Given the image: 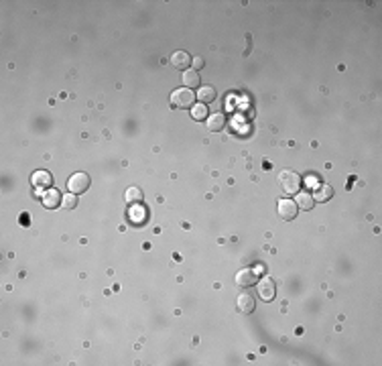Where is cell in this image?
Wrapping results in <instances>:
<instances>
[{"label":"cell","mask_w":382,"mask_h":366,"mask_svg":"<svg viewBox=\"0 0 382 366\" xmlns=\"http://www.w3.org/2000/svg\"><path fill=\"white\" fill-rule=\"evenodd\" d=\"M279 183H281V188H283L285 194L293 196V194H299L303 179H301V175L295 173V171H283V173L279 175Z\"/></svg>","instance_id":"cell-1"},{"label":"cell","mask_w":382,"mask_h":366,"mask_svg":"<svg viewBox=\"0 0 382 366\" xmlns=\"http://www.w3.org/2000/svg\"><path fill=\"white\" fill-rule=\"evenodd\" d=\"M90 183H92V179H90V175H88V173H84V171H78V173H73V175L69 177V181H67L69 194H75V196H80V194L88 192V190H90Z\"/></svg>","instance_id":"cell-2"},{"label":"cell","mask_w":382,"mask_h":366,"mask_svg":"<svg viewBox=\"0 0 382 366\" xmlns=\"http://www.w3.org/2000/svg\"><path fill=\"white\" fill-rule=\"evenodd\" d=\"M194 102H196V94L194 90H189V88H177L173 94H171V104L175 108H194Z\"/></svg>","instance_id":"cell-3"},{"label":"cell","mask_w":382,"mask_h":366,"mask_svg":"<svg viewBox=\"0 0 382 366\" xmlns=\"http://www.w3.org/2000/svg\"><path fill=\"white\" fill-rule=\"evenodd\" d=\"M256 289H258V297H260L262 301H273L275 295H277L275 281H271V279H260L258 285H256Z\"/></svg>","instance_id":"cell-4"},{"label":"cell","mask_w":382,"mask_h":366,"mask_svg":"<svg viewBox=\"0 0 382 366\" xmlns=\"http://www.w3.org/2000/svg\"><path fill=\"white\" fill-rule=\"evenodd\" d=\"M31 183H33L37 190H49L51 183H53V177H51L49 171L39 169V171H35V173L31 175Z\"/></svg>","instance_id":"cell-5"},{"label":"cell","mask_w":382,"mask_h":366,"mask_svg":"<svg viewBox=\"0 0 382 366\" xmlns=\"http://www.w3.org/2000/svg\"><path fill=\"white\" fill-rule=\"evenodd\" d=\"M41 202H43V206H45L47 210H55V208H59V206L63 204V196H61L57 190H51V188H49V190H45Z\"/></svg>","instance_id":"cell-6"},{"label":"cell","mask_w":382,"mask_h":366,"mask_svg":"<svg viewBox=\"0 0 382 366\" xmlns=\"http://www.w3.org/2000/svg\"><path fill=\"white\" fill-rule=\"evenodd\" d=\"M297 212H299V208H297L295 200H281L279 202V216L283 220H293L297 216Z\"/></svg>","instance_id":"cell-7"},{"label":"cell","mask_w":382,"mask_h":366,"mask_svg":"<svg viewBox=\"0 0 382 366\" xmlns=\"http://www.w3.org/2000/svg\"><path fill=\"white\" fill-rule=\"evenodd\" d=\"M256 281H258V277H256V271H252V269H242L236 273V283L240 287H252V285H256Z\"/></svg>","instance_id":"cell-8"},{"label":"cell","mask_w":382,"mask_h":366,"mask_svg":"<svg viewBox=\"0 0 382 366\" xmlns=\"http://www.w3.org/2000/svg\"><path fill=\"white\" fill-rule=\"evenodd\" d=\"M236 305L240 309V313H252L254 311V297L250 295V293H240V295L236 297Z\"/></svg>","instance_id":"cell-9"},{"label":"cell","mask_w":382,"mask_h":366,"mask_svg":"<svg viewBox=\"0 0 382 366\" xmlns=\"http://www.w3.org/2000/svg\"><path fill=\"white\" fill-rule=\"evenodd\" d=\"M206 124H208V130H212V132H220V130H224V126H226V116H224L222 112L210 114L208 120H206Z\"/></svg>","instance_id":"cell-10"},{"label":"cell","mask_w":382,"mask_h":366,"mask_svg":"<svg viewBox=\"0 0 382 366\" xmlns=\"http://www.w3.org/2000/svg\"><path fill=\"white\" fill-rule=\"evenodd\" d=\"M171 63L175 65V69H185L187 71V67L191 65V57H189L187 51H175L171 55Z\"/></svg>","instance_id":"cell-11"},{"label":"cell","mask_w":382,"mask_h":366,"mask_svg":"<svg viewBox=\"0 0 382 366\" xmlns=\"http://www.w3.org/2000/svg\"><path fill=\"white\" fill-rule=\"evenodd\" d=\"M128 216H130V220H132L134 224H144V222H146V210H144L142 204H134V206H130Z\"/></svg>","instance_id":"cell-12"},{"label":"cell","mask_w":382,"mask_h":366,"mask_svg":"<svg viewBox=\"0 0 382 366\" xmlns=\"http://www.w3.org/2000/svg\"><path fill=\"white\" fill-rule=\"evenodd\" d=\"M200 84H202V80H200V73H198L196 69H187V71H183V86H185V88L194 90V88H198Z\"/></svg>","instance_id":"cell-13"},{"label":"cell","mask_w":382,"mask_h":366,"mask_svg":"<svg viewBox=\"0 0 382 366\" xmlns=\"http://www.w3.org/2000/svg\"><path fill=\"white\" fill-rule=\"evenodd\" d=\"M295 204H297V208H301V210H311V208L315 206V200H313V196L307 194V192H299L297 198H295Z\"/></svg>","instance_id":"cell-14"},{"label":"cell","mask_w":382,"mask_h":366,"mask_svg":"<svg viewBox=\"0 0 382 366\" xmlns=\"http://www.w3.org/2000/svg\"><path fill=\"white\" fill-rule=\"evenodd\" d=\"M208 116H210L208 114V104H204V102L194 104V108H191V118L202 122V120H208Z\"/></svg>","instance_id":"cell-15"},{"label":"cell","mask_w":382,"mask_h":366,"mask_svg":"<svg viewBox=\"0 0 382 366\" xmlns=\"http://www.w3.org/2000/svg\"><path fill=\"white\" fill-rule=\"evenodd\" d=\"M216 96H218V92H216V88H214V86H202V88H200V92H198V98H200L204 104L214 102V100H216Z\"/></svg>","instance_id":"cell-16"},{"label":"cell","mask_w":382,"mask_h":366,"mask_svg":"<svg viewBox=\"0 0 382 366\" xmlns=\"http://www.w3.org/2000/svg\"><path fill=\"white\" fill-rule=\"evenodd\" d=\"M124 200H126V204H130V206L142 204V190H140V188H128V190L124 192Z\"/></svg>","instance_id":"cell-17"},{"label":"cell","mask_w":382,"mask_h":366,"mask_svg":"<svg viewBox=\"0 0 382 366\" xmlns=\"http://www.w3.org/2000/svg\"><path fill=\"white\" fill-rule=\"evenodd\" d=\"M331 196H333L331 186H327V183H321V186L315 188V198H313V200H317V202H327V200H331Z\"/></svg>","instance_id":"cell-18"},{"label":"cell","mask_w":382,"mask_h":366,"mask_svg":"<svg viewBox=\"0 0 382 366\" xmlns=\"http://www.w3.org/2000/svg\"><path fill=\"white\" fill-rule=\"evenodd\" d=\"M61 206L67 208V210L78 208V196H75V194H67V196H63V204H61Z\"/></svg>","instance_id":"cell-19"},{"label":"cell","mask_w":382,"mask_h":366,"mask_svg":"<svg viewBox=\"0 0 382 366\" xmlns=\"http://www.w3.org/2000/svg\"><path fill=\"white\" fill-rule=\"evenodd\" d=\"M202 67H204V59H202V57H196V59H194V69L198 71V69H202Z\"/></svg>","instance_id":"cell-20"}]
</instances>
